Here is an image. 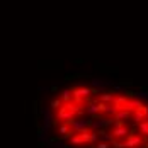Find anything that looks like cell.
I'll use <instances>...</instances> for the list:
<instances>
[{
  "label": "cell",
  "mask_w": 148,
  "mask_h": 148,
  "mask_svg": "<svg viewBox=\"0 0 148 148\" xmlns=\"http://www.w3.org/2000/svg\"><path fill=\"white\" fill-rule=\"evenodd\" d=\"M89 148H92V147H89Z\"/></svg>",
  "instance_id": "22"
},
{
  "label": "cell",
  "mask_w": 148,
  "mask_h": 148,
  "mask_svg": "<svg viewBox=\"0 0 148 148\" xmlns=\"http://www.w3.org/2000/svg\"><path fill=\"white\" fill-rule=\"evenodd\" d=\"M92 89H95L99 94H101L102 89H104V82L102 80H99V78H94V80H92Z\"/></svg>",
  "instance_id": "13"
},
{
  "label": "cell",
  "mask_w": 148,
  "mask_h": 148,
  "mask_svg": "<svg viewBox=\"0 0 148 148\" xmlns=\"http://www.w3.org/2000/svg\"><path fill=\"white\" fill-rule=\"evenodd\" d=\"M106 128V118H94L90 119V124H89V130L90 131H99V130H104Z\"/></svg>",
  "instance_id": "5"
},
{
  "label": "cell",
  "mask_w": 148,
  "mask_h": 148,
  "mask_svg": "<svg viewBox=\"0 0 148 148\" xmlns=\"http://www.w3.org/2000/svg\"><path fill=\"white\" fill-rule=\"evenodd\" d=\"M92 94V87H73L72 89V101L77 104H82L85 99H89Z\"/></svg>",
  "instance_id": "1"
},
{
  "label": "cell",
  "mask_w": 148,
  "mask_h": 148,
  "mask_svg": "<svg viewBox=\"0 0 148 148\" xmlns=\"http://www.w3.org/2000/svg\"><path fill=\"white\" fill-rule=\"evenodd\" d=\"M136 126H138V130H140V133L143 134L145 138H148V121H141V123H138Z\"/></svg>",
  "instance_id": "11"
},
{
  "label": "cell",
  "mask_w": 148,
  "mask_h": 148,
  "mask_svg": "<svg viewBox=\"0 0 148 148\" xmlns=\"http://www.w3.org/2000/svg\"><path fill=\"white\" fill-rule=\"evenodd\" d=\"M99 141V136H97V131H90L89 134V141H87V145H95Z\"/></svg>",
  "instance_id": "14"
},
{
  "label": "cell",
  "mask_w": 148,
  "mask_h": 148,
  "mask_svg": "<svg viewBox=\"0 0 148 148\" xmlns=\"http://www.w3.org/2000/svg\"><path fill=\"white\" fill-rule=\"evenodd\" d=\"M131 118V111H128V109H121V111H118L116 114H114V119H118V121H128V119Z\"/></svg>",
  "instance_id": "9"
},
{
  "label": "cell",
  "mask_w": 148,
  "mask_h": 148,
  "mask_svg": "<svg viewBox=\"0 0 148 148\" xmlns=\"http://www.w3.org/2000/svg\"><path fill=\"white\" fill-rule=\"evenodd\" d=\"M114 97H116V94L111 90V92H101L99 94V102H104V104H112L114 102Z\"/></svg>",
  "instance_id": "8"
},
{
  "label": "cell",
  "mask_w": 148,
  "mask_h": 148,
  "mask_svg": "<svg viewBox=\"0 0 148 148\" xmlns=\"http://www.w3.org/2000/svg\"><path fill=\"white\" fill-rule=\"evenodd\" d=\"M140 112H143L145 116H147V114H148V106H147V104H145V106H143V107L140 109Z\"/></svg>",
  "instance_id": "19"
},
{
  "label": "cell",
  "mask_w": 148,
  "mask_h": 148,
  "mask_svg": "<svg viewBox=\"0 0 148 148\" xmlns=\"http://www.w3.org/2000/svg\"><path fill=\"white\" fill-rule=\"evenodd\" d=\"M80 138H82V141L87 145V141H89V134H90V130H84V131H80Z\"/></svg>",
  "instance_id": "17"
},
{
  "label": "cell",
  "mask_w": 148,
  "mask_h": 148,
  "mask_svg": "<svg viewBox=\"0 0 148 148\" xmlns=\"http://www.w3.org/2000/svg\"><path fill=\"white\" fill-rule=\"evenodd\" d=\"M145 119H148V114H147V116H145Z\"/></svg>",
  "instance_id": "21"
},
{
  "label": "cell",
  "mask_w": 148,
  "mask_h": 148,
  "mask_svg": "<svg viewBox=\"0 0 148 148\" xmlns=\"http://www.w3.org/2000/svg\"><path fill=\"white\" fill-rule=\"evenodd\" d=\"M148 138H141V136H138V134L131 131V133L128 134V138L123 141V148H140L145 145V141H147Z\"/></svg>",
  "instance_id": "2"
},
{
  "label": "cell",
  "mask_w": 148,
  "mask_h": 148,
  "mask_svg": "<svg viewBox=\"0 0 148 148\" xmlns=\"http://www.w3.org/2000/svg\"><path fill=\"white\" fill-rule=\"evenodd\" d=\"M61 148H72V147H68V145H63V147H61Z\"/></svg>",
  "instance_id": "20"
},
{
  "label": "cell",
  "mask_w": 148,
  "mask_h": 148,
  "mask_svg": "<svg viewBox=\"0 0 148 148\" xmlns=\"http://www.w3.org/2000/svg\"><path fill=\"white\" fill-rule=\"evenodd\" d=\"M60 101H61V104L70 102V101H72V90H63L61 95H60Z\"/></svg>",
  "instance_id": "12"
},
{
  "label": "cell",
  "mask_w": 148,
  "mask_h": 148,
  "mask_svg": "<svg viewBox=\"0 0 148 148\" xmlns=\"http://www.w3.org/2000/svg\"><path fill=\"white\" fill-rule=\"evenodd\" d=\"M133 121L136 123V124H138V123H141V121H145V114H143V112H140V111H134Z\"/></svg>",
  "instance_id": "15"
},
{
  "label": "cell",
  "mask_w": 148,
  "mask_h": 148,
  "mask_svg": "<svg viewBox=\"0 0 148 148\" xmlns=\"http://www.w3.org/2000/svg\"><path fill=\"white\" fill-rule=\"evenodd\" d=\"M145 106V102L143 101H140V99H128V102H126V109L128 111H140L141 107Z\"/></svg>",
  "instance_id": "7"
},
{
  "label": "cell",
  "mask_w": 148,
  "mask_h": 148,
  "mask_svg": "<svg viewBox=\"0 0 148 148\" xmlns=\"http://www.w3.org/2000/svg\"><path fill=\"white\" fill-rule=\"evenodd\" d=\"M68 140H70V143L75 145V147H84V145H85V143L82 141V138H80V134H78V133H73Z\"/></svg>",
  "instance_id": "10"
},
{
  "label": "cell",
  "mask_w": 148,
  "mask_h": 148,
  "mask_svg": "<svg viewBox=\"0 0 148 148\" xmlns=\"http://www.w3.org/2000/svg\"><path fill=\"white\" fill-rule=\"evenodd\" d=\"M84 112L90 114L92 118L101 116V112H99V106H97V101H89V102H87V106H85V109H84Z\"/></svg>",
  "instance_id": "6"
},
{
  "label": "cell",
  "mask_w": 148,
  "mask_h": 148,
  "mask_svg": "<svg viewBox=\"0 0 148 148\" xmlns=\"http://www.w3.org/2000/svg\"><path fill=\"white\" fill-rule=\"evenodd\" d=\"M49 107H51V111H58L60 107H61V101L60 99H53L51 104H49Z\"/></svg>",
  "instance_id": "16"
},
{
  "label": "cell",
  "mask_w": 148,
  "mask_h": 148,
  "mask_svg": "<svg viewBox=\"0 0 148 148\" xmlns=\"http://www.w3.org/2000/svg\"><path fill=\"white\" fill-rule=\"evenodd\" d=\"M109 133H111V136L114 140H123V138H128V134L131 133V130L126 124H123V126H118V128H111Z\"/></svg>",
  "instance_id": "3"
},
{
  "label": "cell",
  "mask_w": 148,
  "mask_h": 148,
  "mask_svg": "<svg viewBox=\"0 0 148 148\" xmlns=\"http://www.w3.org/2000/svg\"><path fill=\"white\" fill-rule=\"evenodd\" d=\"M89 124H90V119H75L70 124V128H72L73 133H80L84 130H89Z\"/></svg>",
  "instance_id": "4"
},
{
  "label": "cell",
  "mask_w": 148,
  "mask_h": 148,
  "mask_svg": "<svg viewBox=\"0 0 148 148\" xmlns=\"http://www.w3.org/2000/svg\"><path fill=\"white\" fill-rule=\"evenodd\" d=\"M92 148H111V143H107V141H97L95 145H90Z\"/></svg>",
  "instance_id": "18"
}]
</instances>
